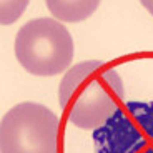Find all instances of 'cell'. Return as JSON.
<instances>
[{"label": "cell", "instance_id": "7a4b0ae2", "mask_svg": "<svg viewBox=\"0 0 153 153\" xmlns=\"http://www.w3.org/2000/svg\"><path fill=\"white\" fill-rule=\"evenodd\" d=\"M73 53V38L58 20L33 19L17 32L15 57L32 75H58L72 63Z\"/></svg>", "mask_w": 153, "mask_h": 153}, {"label": "cell", "instance_id": "52a82bcc", "mask_svg": "<svg viewBox=\"0 0 153 153\" xmlns=\"http://www.w3.org/2000/svg\"><path fill=\"white\" fill-rule=\"evenodd\" d=\"M142 5H143V7H145L146 10H148L150 13L153 15V0H143V2H142Z\"/></svg>", "mask_w": 153, "mask_h": 153}, {"label": "cell", "instance_id": "3957f363", "mask_svg": "<svg viewBox=\"0 0 153 153\" xmlns=\"http://www.w3.org/2000/svg\"><path fill=\"white\" fill-rule=\"evenodd\" d=\"M60 120L45 105L23 102L0 123V153H58Z\"/></svg>", "mask_w": 153, "mask_h": 153}, {"label": "cell", "instance_id": "5b68a950", "mask_svg": "<svg viewBox=\"0 0 153 153\" xmlns=\"http://www.w3.org/2000/svg\"><path fill=\"white\" fill-rule=\"evenodd\" d=\"M45 5L58 22H82L98 8V0H47Z\"/></svg>", "mask_w": 153, "mask_h": 153}, {"label": "cell", "instance_id": "277c9868", "mask_svg": "<svg viewBox=\"0 0 153 153\" xmlns=\"http://www.w3.org/2000/svg\"><path fill=\"white\" fill-rule=\"evenodd\" d=\"M95 153H153V102H128L93 131Z\"/></svg>", "mask_w": 153, "mask_h": 153}, {"label": "cell", "instance_id": "6da1fadb", "mask_svg": "<svg viewBox=\"0 0 153 153\" xmlns=\"http://www.w3.org/2000/svg\"><path fill=\"white\" fill-rule=\"evenodd\" d=\"M125 88L117 70L100 60L73 65L58 87L67 120L82 130H98L123 105Z\"/></svg>", "mask_w": 153, "mask_h": 153}, {"label": "cell", "instance_id": "8992f818", "mask_svg": "<svg viewBox=\"0 0 153 153\" xmlns=\"http://www.w3.org/2000/svg\"><path fill=\"white\" fill-rule=\"evenodd\" d=\"M27 5H28L27 0H22V2H20V0L5 2L4 0V2L0 4V10H2V13H0V23H2V25H10V23H13L23 12H25Z\"/></svg>", "mask_w": 153, "mask_h": 153}]
</instances>
